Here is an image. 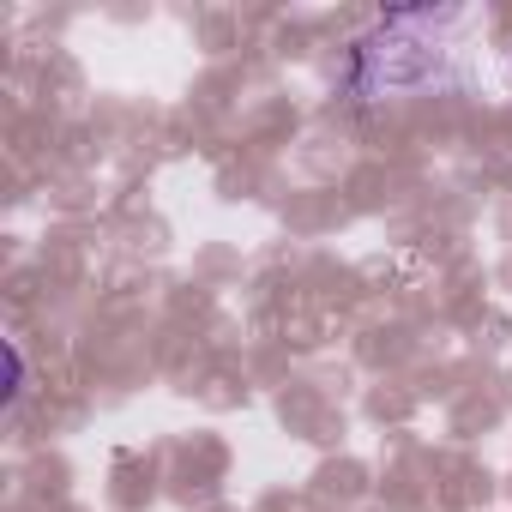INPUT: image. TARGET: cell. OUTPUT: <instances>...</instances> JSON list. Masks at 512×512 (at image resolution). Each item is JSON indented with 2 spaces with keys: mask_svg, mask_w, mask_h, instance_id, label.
<instances>
[{
  "mask_svg": "<svg viewBox=\"0 0 512 512\" xmlns=\"http://www.w3.org/2000/svg\"><path fill=\"white\" fill-rule=\"evenodd\" d=\"M506 79H512V55H506Z\"/></svg>",
  "mask_w": 512,
  "mask_h": 512,
  "instance_id": "3957f363",
  "label": "cell"
},
{
  "mask_svg": "<svg viewBox=\"0 0 512 512\" xmlns=\"http://www.w3.org/2000/svg\"><path fill=\"white\" fill-rule=\"evenodd\" d=\"M458 31H470L464 7H404L374 19L344 67V97L356 103H386V97H410L428 85H452L458 73Z\"/></svg>",
  "mask_w": 512,
  "mask_h": 512,
  "instance_id": "6da1fadb",
  "label": "cell"
},
{
  "mask_svg": "<svg viewBox=\"0 0 512 512\" xmlns=\"http://www.w3.org/2000/svg\"><path fill=\"white\" fill-rule=\"evenodd\" d=\"M0 356H7V410H19V398L31 392V362L19 338H0Z\"/></svg>",
  "mask_w": 512,
  "mask_h": 512,
  "instance_id": "7a4b0ae2",
  "label": "cell"
}]
</instances>
